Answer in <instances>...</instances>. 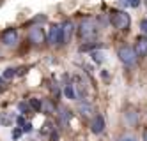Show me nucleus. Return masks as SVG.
I'll return each mask as SVG.
<instances>
[{"mask_svg": "<svg viewBox=\"0 0 147 141\" xmlns=\"http://www.w3.org/2000/svg\"><path fill=\"white\" fill-rule=\"evenodd\" d=\"M78 35L82 41H94L98 37V25H96V21L90 19V18H83L80 21V25H78Z\"/></svg>", "mask_w": 147, "mask_h": 141, "instance_id": "nucleus-1", "label": "nucleus"}, {"mask_svg": "<svg viewBox=\"0 0 147 141\" xmlns=\"http://www.w3.org/2000/svg\"><path fill=\"white\" fill-rule=\"evenodd\" d=\"M110 23L113 28H117V30H128L129 25H131V18L129 14L126 13V11H115V13L110 14Z\"/></svg>", "mask_w": 147, "mask_h": 141, "instance_id": "nucleus-2", "label": "nucleus"}, {"mask_svg": "<svg viewBox=\"0 0 147 141\" xmlns=\"http://www.w3.org/2000/svg\"><path fill=\"white\" fill-rule=\"evenodd\" d=\"M117 57H119V60L124 63V65H128V67H133L136 63V58H138L131 46H121L117 49Z\"/></svg>", "mask_w": 147, "mask_h": 141, "instance_id": "nucleus-3", "label": "nucleus"}, {"mask_svg": "<svg viewBox=\"0 0 147 141\" xmlns=\"http://www.w3.org/2000/svg\"><path fill=\"white\" fill-rule=\"evenodd\" d=\"M27 37H28V41L32 42L34 46H41V44H43V42L46 41V34H45L43 27H39V25L30 27V30H28Z\"/></svg>", "mask_w": 147, "mask_h": 141, "instance_id": "nucleus-4", "label": "nucleus"}, {"mask_svg": "<svg viewBox=\"0 0 147 141\" xmlns=\"http://www.w3.org/2000/svg\"><path fill=\"white\" fill-rule=\"evenodd\" d=\"M48 44L51 46H60L62 44V32H60V25H51L46 35Z\"/></svg>", "mask_w": 147, "mask_h": 141, "instance_id": "nucleus-5", "label": "nucleus"}, {"mask_svg": "<svg viewBox=\"0 0 147 141\" xmlns=\"http://www.w3.org/2000/svg\"><path fill=\"white\" fill-rule=\"evenodd\" d=\"M60 32H62V44H67L73 39V34H75V23L71 19H66L60 25Z\"/></svg>", "mask_w": 147, "mask_h": 141, "instance_id": "nucleus-6", "label": "nucleus"}, {"mask_svg": "<svg viewBox=\"0 0 147 141\" xmlns=\"http://www.w3.org/2000/svg\"><path fill=\"white\" fill-rule=\"evenodd\" d=\"M2 42H4V46H7V48L16 46L18 44V30L16 28H7V30H4Z\"/></svg>", "mask_w": 147, "mask_h": 141, "instance_id": "nucleus-7", "label": "nucleus"}, {"mask_svg": "<svg viewBox=\"0 0 147 141\" xmlns=\"http://www.w3.org/2000/svg\"><path fill=\"white\" fill-rule=\"evenodd\" d=\"M107 127V122H105V116L103 115H94L92 120H90V131L94 134H101Z\"/></svg>", "mask_w": 147, "mask_h": 141, "instance_id": "nucleus-8", "label": "nucleus"}, {"mask_svg": "<svg viewBox=\"0 0 147 141\" xmlns=\"http://www.w3.org/2000/svg\"><path fill=\"white\" fill-rule=\"evenodd\" d=\"M133 49H135V53H136V57H138V58L147 57V35H140L138 39H136Z\"/></svg>", "mask_w": 147, "mask_h": 141, "instance_id": "nucleus-9", "label": "nucleus"}, {"mask_svg": "<svg viewBox=\"0 0 147 141\" xmlns=\"http://www.w3.org/2000/svg\"><path fill=\"white\" fill-rule=\"evenodd\" d=\"M64 95L67 97V99H71V101H76V99H78V94H76V86L73 85V83H67V85L64 86Z\"/></svg>", "mask_w": 147, "mask_h": 141, "instance_id": "nucleus-10", "label": "nucleus"}, {"mask_svg": "<svg viewBox=\"0 0 147 141\" xmlns=\"http://www.w3.org/2000/svg\"><path fill=\"white\" fill-rule=\"evenodd\" d=\"M78 110H80V113H82V116H85V118H90L92 116V106L89 104V102H80L78 104Z\"/></svg>", "mask_w": 147, "mask_h": 141, "instance_id": "nucleus-11", "label": "nucleus"}, {"mask_svg": "<svg viewBox=\"0 0 147 141\" xmlns=\"http://www.w3.org/2000/svg\"><path fill=\"white\" fill-rule=\"evenodd\" d=\"M59 118H60V124L62 125H67L69 120H71V111L66 110V108H60V110H59Z\"/></svg>", "mask_w": 147, "mask_h": 141, "instance_id": "nucleus-12", "label": "nucleus"}, {"mask_svg": "<svg viewBox=\"0 0 147 141\" xmlns=\"http://www.w3.org/2000/svg\"><path fill=\"white\" fill-rule=\"evenodd\" d=\"M28 104H30V108H32V110H36V111H41V108H43V101L37 99V97H32V99L28 101Z\"/></svg>", "mask_w": 147, "mask_h": 141, "instance_id": "nucleus-13", "label": "nucleus"}, {"mask_svg": "<svg viewBox=\"0 0 147 141\" xmlns=\"http://www.w3.org/2000/svg\"><path fill=\"white\" fill-rule=\"evenodd\" d=\"M41 111H46L48 115H53L55 113V106L51 104V101H45L43 102V108H41Z\"/></svg>", "mask_w": 147, "mask_h": 141, "instance_id": "nucleus-14", "label": "nucleus"}, {"mask_svg": "<svg viewBox=\"0 0 147 141\" xmlns=\"http://www.w3.org/2000/svg\"><path fill=\"white\" fill-rule=\"evenodd\" d=\"M14 74H16V71H14L13 67H9V69H5V72H4V78H5V80H11Z\"/></svg>", "mask_w": 147, "mask_h": 141, "instance_id": "nucleus-15", "label": "nucleus"}, {"mask_svg": "<svg viewBox=\"0 0 147 141\" xmlns=\"http://www.w3.org/2000/svg\"><path fill=\"white\" fill-rule=\"evenodd\" d=\"M140 30H142V34H144V35H147V18L140 21Z\"/></svg>", "mask_w": 147, "mask_h": 141, "instance_id": "nucleus-16", "label": "nucleus"}, {"mask_svg": "<svg viewBox=\"0 0 147 141\" xmlns=\"http://www.w3.org/2000/svg\"><path fill=\"white\" fill-rule=\"evenodd\" d=\"M22 132H23V131H22V129H14V131L11 132V136H13V139H18L20 136H22Z\"/></svg>", "mask_w": 147, "mask_h": 141, "instance_id": "nucleus-17", "label": "nucleus"}, {"mask_svg": "<svg viewBox=\"0 0 147 141\" xmlns=\"http://www.w3.org/2000/svg\"><path fill=\"white\" fill-rule=\"evenodd\" d=\"M20 111H22V115H25V111H28V104H25V102H20Z\"/></svg>", "mask_w": 147, "mask_h": 141, "instance_id": "nucleus-18", "label": "nucleus"}, {"mask_svg": "<svg viewBox=\"0 0 147 141\" xmlns=\"http://www.w3.org/2000/svg\"><path fill=\"white\" fill-rule=\"evenodd\" d=\"M22 131L23 132H30V131H32V124H23L22 125Z\"/></svg>", "mask_w": 147, "mask_h": 141, "instance_id": "nucleus-19", "label": "nucleus"}, {"mask_svg": "<svg viewBox=\"0 0 147 141\" xmlns=\"http://www.w3.org/2000/svg\"><path fill=\"white\" fill-rule=\"evenodd\" d=\"M140 5V0H129V7H133V9H136Z\"/></svg>", "mask_w": 147, "mask_h": 141, "instance_id": "nucleus-20", "label": "nucleus"}, {"mask_svg": "<svg viewBox=\"0 0 147 141\" xmlns=\"http://www.w3.org/2000/svg\"><path fill=\"white\" fill-rule=\"evenodd\" d=\"M119 141H136V138L135 136H122Z\"/></svg>", "mask_w": 147, "mask_h": 141, "instance_id": "nucleus-21", "label": "nucleus"}, {"mask_svg": "<svg viewBox=\"0 0 147 141\" xmlns=\"http://www.w3.org/2000/svg\"><path fill=\"white\" fill-rule=\"evenodd\" d=\"M92 57H94V62H101V60H103V55H101V53H94Z\"/></svg>", "mask_w": 147, "mask_h": 141, "instance_id": "nucleus-22", "label": "nucleus"}, {"mask_svg": "<svg viewBox=\"0 0 147 141\" xmlns=\"http://www.w3.org/2000/svg\"><path fill=\"white\" fill-rule=\"evenodd\" d=\"M16 122H18V125H23V124H25V118H23V115H22V116H18V118H16Z\"/></svg>", "mask_w": 147, "mask_h": 141, "instance_id": "nucleus-23", "label": "nucleus"}, {"mask_svg": "<svg viewBox=\"0 0 147 141\" xmlns=\"http://www.w3.org/2000/svg\"><path fill=\"white\" fill-rule=\"evenodd\" d=\"M119 4L124 5V7H129V0H119Z\"/></svg>", "mask_w": 147, "mask_h": 141, "instance_id": "nucleus-24", "label": "nucleus"}, {"mask_svg": "<svg viewBox=\"0 0 147 141\" xmlns=\"http://www.w3.org/2000/svg\"><path fill=\"white\" fill-rule=\"evenodd\" d=\"M142 139H144V141H147V129H145L144 134H142Z\"/></svg>", "mask_w": 147, "mask_h": 141, "instance_id": "nucleus-25", "label": "nucleus"}, {"mask_svg": "<svg viewBox=\"0 0 147 141\" xmlns=\"http://www.w3.org/2000/svg\"><path fill=\"white\" fill-rule=\"evenodd\" d=\"M145 5H147V0H145Z\"/></svg>", "mask_w": 147, "mask_h": 141, "instance_id": "nucleus-26", "label": "nucleus"}]
</instances>
